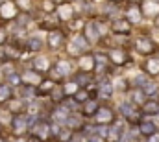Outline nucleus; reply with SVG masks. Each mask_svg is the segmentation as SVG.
<instances>
[{
	"mask_svg": "<svg viewBox=\"0 0 159 142\" xmlns=\"http://www.w3.org/2000/svg\"><path fill=\"white\" fill-rule=\"evenodd\" d=\"M30 44H32V48H34V50H39L43 42H41L39 39H32V41H30Z\"/></svg>",
	"mask_w": 159,
	"mask_h": 142,
	"instance_id": "19",
	"label": "nucleus"
},
{
	"mask_svg": "<svg viewBox=\"0 0 159 142\" xmlns=\"http://www.w3.org/2000/svg\"><path fill=\"white\" fill-rule=\"evenodd\" d=\"M139 131L146 137H152L154 133H157V126L154 122H141L139 124Z\"/></svg>",
	"mask_w": 159,
	"mask_h": 142,
	"instance_id": "5",
	"label": "nucleus"
},
{
	"mask_svg": "<svg viewBox=\"0 0 159 142\" xmlns=\"http://www.w3.org/2000/svg\"><path fill=\"white\" fill-rule=\"evenodd\" d=\"M154 2H159V0H154Z\"/></svg>",
	"mask_w": 159,
	"mask_h": 142,
	"instance_id": "28",
	"label": "nucleus"
},
{
	"mask_svg": "<svg viewBox=\"0 0 159 142\" xmlns=\"http://www.w3.org/2000/svg\"><path fill=\"white\" fill-rule=\"evenodd\" d=\"M109 57H111V61H113L115 65H124V61L128 59L124 50H113V52L109 54Z\"/></svg>",
	"mask_w": 159,
	"mask_h": 142,
	"instance_id": "9",
	"label": "nucleus"
},
{
	"mask_svg": "<svg viewBox=\"0 0 159 142\" xmlns=\"http://www.w3.org/2000/svg\"><path fill=\"white\" fill-rule=\"evenodd\" d=\"M85 32L89 33V39H91V41H96V39H98V30H96V26H94V24H89Z\"/></svg>",
	"mask_w": 159,
	"mask_h": 142,
	"instance_id": "11",
	"label": "nucleus"
},
{
	"mask_svg": "<svg viewBox=\"0 0 159 142\" xmlns=\"http://www.w3.org/2000/svg\"><path fill=\"white\" fill-rule=\"evenodd\" d=\"M113 2H120V0H113Z\"/></svg>",
	"mask_w": 159,
	"mask_h": 142,
	"instance_id": "27",
	"label": "nucleus"
},
{
	"mask_svg": "<svg viewBox=\"0 0 159 142\" xmlns=\"http://www.w3.org/2000/svg\"><path fill=\"white\" fill-rule=\"evenodd\" d=\"M59 15H61V17H63V19H67V17H69V15H70V9H69V6H67V4H65V6H61V7H59Z\"/></svg>",
	"mask_w": 159,
	"mask_h": 142,
	"instance_id": "16",
	"label": "nucleus"
},
{
	"mask_svg": "<svg viewBox=\"0 0 159 142\" xmlns=\"http://www.w3.org/2000/svg\"><path fill=\"white\" fill-rule=\"evenodd\" d=\"M143 91H144V94H148V96H152L156 91H157V85L156 83H152V81H148L144 87H143Z\"/></svg>",
	"mask_w": 159,
	"mask_h": 142,
	"instance_id": "12",
	"label": "nucleus"
},
{
	"mask_svg": "<svg viewBox=\"0 0 159 142\" xmlns=\"http://www.w3.org/2000/svg\"><path fill=\"white\" fill-rule=\"evenodd\" d=\"M7 94H9L7 87H0V100H6V98H7Z\"/></svg>",
	"mask_w": 159,
	"mask_h": 142,
	"instance_id": "21",
	"label": "nucleus"
},
{
	"mask_svg": "<svg viewBox=\"0 0 159 142\" xmlns=\"http://www.w3.org/2000/svg\"><path fill=\"white\" fill-rule=\"evenodd\" d=\"M144 70L148 72L150 76H157L159 74V57H152L144 63Z\"/></svg>",
	"mask_w": 159,
	"mask_h": 142,
	"instance_id": "6",
	"label": "nucleus"
},
{
	"mask_svg": "<svg viewBox=\"0 0 159 142\" xmlns=\"http://www.w3.org/2000/svg\"><path fill=\"white\" fill-rule=\"evenodd\" d=\"M148 142H159V133H154L152 137H148Z\"/></svg>",
	"mask_w": 159,
	"mask_h": 142,
	"instance_id": "23",
	"label": "nucleus"
},
{
	"mask_svg": "<svg viewBox=\"0 0 159 142\" xmlns=\"http://www.w3.org/2000/svg\"><path fill=\"white\" fill-rule=\"evenodd\" d=\"M135 48H137V52H141V54H152V52H156V44H154V41L148 39V37L137 39Z\"/></svg>",
	"mask_w": 159,
	"mask_h": 142,
	"instance_id": "1",
	"label": "nucleus"
},
{
	"mask_svg": "<svg viewBox=\"0 0 159 142\" xmlns=\"http://www.w3.org/2000/svg\"><path fill=\"white\" fill-rule=\"evenodd\" d=\"M96 116H98V120H100L102 124H107V122L113 120V113H111V109H107V107H102Z\"/></svg>",
	"mask_w": 159,
	"mask_h": 142,
	"instance_id": "10",
	"label": "nucleus"
},
{
	"mask_svg": "<svg viewBox=\"0 0 159 142\" xmlns=\"http://www.w3.org/2000/svg\"><path fill=\"white\" fill-rule=\"evenodd\" d=\"M19 4H30V0H17Z\"/></svg>",
	"mask_w": 159,
	"mask_h": 142,
	"instance_id": "26",
	"label": "nucleus"
},
{
	"mask_svg": "<svg viewBox=\"0 0 159 142\" xmlns=\"http://www.w3.org/2000/svg\"><path fill=\"white\" fill-rule=\"evenodd\" d=\"M81 67H83V69H89V70H91V69H93V57L89 55L87 59H83V61H81Z\"/></svg>",
	"mask_w": 159,
	"mask_h": 142,
	"instance_id": "17",
	"label": "nucleus"
},
{
	"mask_svg": "<svg viewBox=\"0 0 159 142\" xmlns=\"http://www.w3.org/2000/svg\"><path fill=\"white\" fill-rule=\"evenodd\" d=\"M113 30L117 32V33H129V30H131V22L126 19H119V20H115L113 22Z\"/></svg>",
	"mask_w": 159,
	"mask_h": 142,
	"instance_id": "4",
	"label": "nucleus"
},
{
	"mask_svg": "<svg viewBox=\"0 0 159 142\" xmlns=\"http://www.w3.org/2000/svg\"><path fill=\"white\" fill-rule=\"evenodd\" d=\"M143 15L146 17H157L159 15V4L150 0V2H144L143 4Z\"/></svg>",
	"mask_w": 159,
	"mask_h": 142,
	"instance_id": "2",
	"label": "nucleus"
},
{
	"mask_svg": "<svg viewBox=\"0 0 159 142\" xmlns=\"http://www.w3.org/2000/svg\"><path fill=\"white\" fill-rule=\"evenodd\" d=\"M143 111L146 114H159V102H156V100H146L143 104Z\"/></svg>",
	"mask_w": 159,
	"mask_h": 142,
	"instance_id": "8",
	"label": "nucleus"
},
{
	"mask_svg": "<svg viewBox=\"0 0 159 142\" xmlns=\"http://www.w3.org/2000/svg\"><path fill=\"white\" fill-rule=\"evenodd\" d=\"M9 83H13V85H19V78H17V76H9Z\"/></svg>",
	"mask_w": 159,
	"mask_h": 142,
	"instance_id": "24",
	"label": "nucleus"
},
{
	"mask_svg": "<svg viewBox=\"0 0 159 142\" xmlns=\"http://www.w3.org/2000/svg\"><path fill=\"white\" fill-rule=\"evenodd\" d=\"M85 98H87V96H85V92H83V91H80L78 94H76V100H78V102H83Z\"/></svg>",
	"mask_w": 159,
	"mask_h": 142,
	"instance_id": "22",
	"label": "nucleus"
},
{
	"mask_svg": "<svg viewBox=\"0 0 159 142\" xmlns=\"http://www.w3.org/2000/svg\"><path fill=\"white\" fill-rule=\"evenodd\" d=\"M94 113H96V104L94 102H89L85 105V114H94Z\"/></svg>",
	"mask_w": 159,
	"mask_h": 142,
	"instance_id": "13",
	"label": "nucleus"
},
{
	"mask_svg": "<svg viewBox=\"0 0 159 142\" xmlns=\"http://www.w3.org/2000/svg\"><path fill=\"white\" fill-rule=\"evenodd\" d=\"M111 92H113V87H111L109 83H106V85L102 87V94H104L106 98H109V96H111Z\"/></svg>",
	"mask_w": 159,
	"mask_h": 142,
	"instance_id": "14",
	"label": "nucleus"
},
{
	"mask_svg": "<svg viewBox=\"0 0 159 142\" xmlns=\"http://www.w3.org/2000/svg\"><path fill=\"white\" fill-rule=\"evenodd\" d=\"M133 100H135V102H143V104H144V91H137V92H135V96H133Z\"/></svg>",
	"mask_w": 159,
	"mask_h": 142,
	"instance_id": "18",
	"label": "nucleus"
},
{
	"mask_svg": "<svg viewBox=\"0 0 159 142\" xmlns=\"http://www.w3.org/2000/svg\"><path fill=\"white\" fill-rule=\"evenodd\" d=\"M15 13H17L15 4L7 2V4H4V6H0V15H2L4 19H11V17H15Z\"/></svg>",
	"mask_w": 159,
	"mask_h": 142,
	"instance_id": "7",
	"label": "nucleus"
},
{
	"mask_svg": "<svg viewBox=\"0 0 159 142\" xmlns=\"http://www.w3.org/2000/svg\"><path fill=\"white\" fill-rule=\"evenodd\" d=\"M43 6H44V11H48V13L54 9V4H52V0H44V4H43Z\"/></svg>",
	"mask_w": 159,
	"mask_h": 142,
	"instance_id": "20",
	"label": "nucleus"
},
{
	"mask_svg": "<svg viewBox=\"0 0 159 142\" xmlns=\"http://www.w3.org/2000/svg\"><path fill=\"white\" fill-rule=\"evenodd\" d=\"M91 142H104V139H102V137H93Z\"/></svg>",
	"mask_w": 159,
	"mask_h": 142,
	"instance_id": "25",
	"label": "nucleus"
},
{
	"mask_svg": "<svg viewBox=\"0 0 159 142\" xmlns=\"http://www.w3.org/2000/svg\"><path fill=\"white\" fill-rule=\"evenodd\" d=\"M126 15H128V20H129V22H139V20L143 19V9H139V6L131 4V6L128 7Z\"/></svg>",
	"mask_w": 159,
	"mask_h": 142,
	"instance_id": "3",
	"label": "nucleus"
},
{
	"mask_svg": "<svg viewBox=\"0 0 159 142\" xmlns=\"http://www.w3.org/2000/svg\"><path fill=\"white\" fill-rule=\"evenodd\" d=\"M59 42H61V35H59V33H52V35H50V44H52V46H57Z\"/></svg>",
	"mask_w": 159,
	"mask_h": 142,
	"instance_id": "15",
	"label": "nucleus"
}]
</instances>
